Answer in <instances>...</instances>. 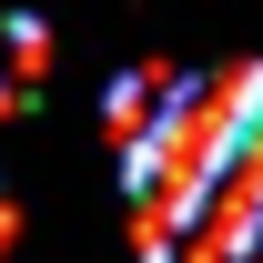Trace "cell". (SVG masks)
Returning a JSON list of instances; mask_svg holds the SVG:
<instances>
[{
    "label": "cell",
    "mask_w": 263,
    "mask_h": 263,
    "mask_svg": "<svg viewBox=\"0 0 263 263\" xmlns=\"http://www.w3.org/2000/svg\"><path fill=\"white\" fill-rule=\"evenodd\" d=\"M172 111V71H132L122 91H111V142H122V162L152 142V122Z\"/></svg>",
    "instance_id": "cell-1"
},
{
    "label": "cell",
    "mask_w": 263,
    "mask_h": 263,
    "mask_svg": "<svg viewBox=\"0 0 263 263\" xmlns=\"http://www.w3.org/2000/svg\"><path fill=\"white\" fill-rule=\"evenodd\" d=\"M41 71H51L41 21H0V111H21V101L41 91Z\"/></svg>",
    "instance_id": "cell-2"
},
{
    "label": "cell",
    "mask_w": 263,
    "mask_h": 263,
    "mask_svg": "<svg viewBox=\"0 0 263 263\" xmlns=\"http://www.w3.org/2000/svg\"><path fill=\"white\" fill-rule=\"evenodd\" d=\"M10 233H21V213H10V193H0V253H10Z\"/></svg>",
    "instance_id": "cell-3"
}]
</instances>
